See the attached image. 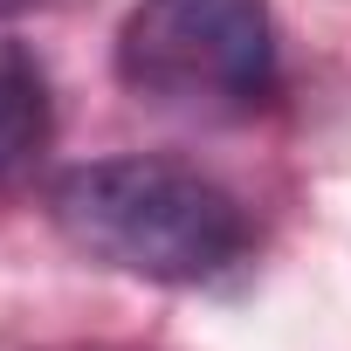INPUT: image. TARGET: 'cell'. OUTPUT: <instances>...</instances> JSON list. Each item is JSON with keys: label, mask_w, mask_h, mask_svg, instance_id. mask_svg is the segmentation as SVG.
<instances>
[{"label": "cell", "mask_w": 351, "mask_h": 351, "mask_svg": "<svg viewBox=\"0 0 351 351\" xmlns=\"http://www.w3.org/2000/svg\"><path fill=\"white\" fill-rule=\"evenodd\" d=\"M117 83L172 117H241L276 90L269 0H138L117 28Z\"/></svg>", "instance_id": "2"}, {"label": "cell", "mask_w": 351, "mask_h": 351, "mask_svg": "<svg viewBox=\"0 0 351 351\" xmlns=\"http://www.w3.org/2000/svg\"><path fill=\"white\" fill-rule=\"evenodd\" d=\"M21 8H28V0H0V14H21Z\"/></svg>", "instance_id": "4"}, {"label": "cell", "mask_w": 351, "mask_h": 351, "mask_svg": "<svg viewBox=\"0 0 351 351\" xmlns=\"http://www.w3.org/2000/svg\"><path fill=\"white\" fill-rule=\"evenodd\" d=\"M49 221L76 255L165 289L221 282L255 241L228 186H214L207 172L180 158H145V152L69 165L49 186Z\"/></svg>", "instance_id": "1"}, {"label": "cell", "mask_w": 351, "mask_h": 351, "mask_svg": "<svg viewBox=\"0 0 351 351\" xmlns=\"http://www.w3.org/2000/svg\"><path fill=\"white\" fill-rule=\"evenodd\" d=\"M56 138V97H49V69L21 49L0 42V186L28 180Z\"/></svg>", "instance_id": "3"}]
</instances>
